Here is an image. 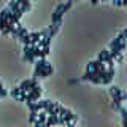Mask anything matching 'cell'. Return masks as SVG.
<instances>
[{
    "instance_id": "obj_1",
    "label": "cell",
    "mask_w": 127,
    "mask_h": 127,
    "mask_svg": "<svg viewBox=\"0 0 127 127\" xmlns=\"http://www.w3.org/2000/svg\"><path fill=\"white\" fill-rule=\"evenodd\" d=\"M37 84H38V79H37V78H30V79H24V81H22L18 87L27 94V92H30V91L33 89V87L37 86Z\"/></svg>"
},
{
    "instance_id": "obj_2",
    "label": "cell",
    "mask_w": 127,
    "mask_h": 127,
    "mask_svg": "<svg viewBox=\"0 0 127 127\" xmlns=\"http://www.w3.org/2000/svg\"><path fill=\"white\" fill-rule=\"evenodd\" d=\"M110 94H111V97H113V98L119 100L121 103L124 102V100H126V97H127L126 92L121 89V87H118V86H111V87H110Z\"/></svg>"
},
{
    "instance_id": "obj_3",
    "label": "cell",
    "mask_w": 127,
    "mask_h": 127,
    "mask_svg": "<svg viewBox=\"0 0 127 127\" xmlns=\"http://www.w3.org/2000/svg\"><path fill=\"white\" fill-rule=\"evenodd\" d=\"M24 61H27V62H30V64H35V61H37V59L33 57V54H32V49H30V46H24Z\"/></svg>"
},
{
    "instance_id": "obj_4",
    "label": "cell",
    "mask_w": 127,
    "mask_h": 127,
    "mask_svg": "<svg viewBox=\"0 0 127 127\" xmlns=\"http://www.w3.org/2000/svg\"><path fill=\"white\" fill-rule=\"evenodd\" d=\"M46 64H48V61L45 57H41V59H37V61H35V71H33V76H37V73L40 70H43L46 67Z\"/></svg>"
},
{
    "instance_id": "obj_5",
    "label": "cell",
    "mask_w": 127,
    "mask_h": 127,
    "mask_svg": "<svg viewBox=\"0 0 127 127\" xmlns=\"http://www.w3.org/2000/svg\"><path fill=\"white\" fill-rule=\"evenodd\" d=\"M97 61H98V62H102V64L110 62V61H111V59H110V49H102L100 53H98Z\"/></svg>"
},
{
    "instance_id": "obj_6",
    "label": "cell",
    "mask_w": 127,
    "mask_h": 127,
    "mask_svg": "<svg viewBox=\"0 0 127 127\" xmlns=\"http://www.w3.org/2000/svg\"><path fill=\"white\" fill-rule=\"evenodd\" d=\"M62 16H64V13H62L61 10H57V8H56L53 16H51V21H53V24H61L62 22Z\"/></svg>"
},
{
    "instance_id": "obj_7",
    "label": "cell",
    "mask_w": 127,
    "mask_h": 127,
    "mask_svg": "<svg viewBox=\"0 0 127 127\" xmlns=\"http://www.w3.org/2000/svg\"><path fill=\"white\" fill-rule=\"evenodd\" d=\"M30 49H32V54H33V57H35V59H41V57H45V56H43L41 48H38L37 45H30Z\"/></svg>"
},
{
    "instance_id": "obj_8",
    "label": "cell",
    "mask_w": 127,
    "mask_h": 127,
    "mask_svg": "<svg viewBox=\"0 0 127 127\" xmlns=\"http://www.w3.org/2000/svg\"><path fill=\"white\" fill-rule=\"evenodd\" d=\"M53 126H59V118L57 116H48L45 127H53Z\"/></svg>"
},
{
    "instance_id": "obj_9",
    "label": "cell",
    "mask_w": 127,
    "mask_h": 127,
    "mask_svg": "<svg viewBox=\"0 0 127 127\" xmlns=\"http://www.w3.org/2000/svg\"><path fill=\"white\" fill-rule=\"evenodd\" d=\"M59 26H61V24H51V26L46 29V30H48V33H49L51 37H54V35L59 32Z\"/></svg>"
},
{
    "instance_id": "obj_10",
    "label": "cell",
    "mask_w": 127,
    "mask_h": 127,
    "mask_svg": "<svg viewBox=\"0 0 127 127\" xmlns=\"http://www.w3.org/2000/svg\"><path fill=\"white\" fill-rule=\"evenodd\" d=\"M71 5H73L71 2H67V3H59V5L56 6V8H57V10H61L62 13H65L67 10H70V8H71Z\"/></svg>"
},
{
    "instance_id": "obj_11",
    "label": "cell",
    "mask_w": 127,
    "mask_h": 127,
    "mask_svg": "<svg viewBox=\"0 0 127 127\" xmlns=\"http://www.w3.org/2000/svg\"><path fill=\"white\" fill-rule=\"evenodd\" d=\"M19 8L22 10V13H26V11L30 8V2L29 0H21V2H19Z\"/></svg>"
},
{
    "instance_id": "obj_12",
    "label": "cell",
    "mask_w": 127,
    "mask_h": 127,
    "mask_svg": "<svg viewBox=\"0 0 127 127\" xmlns=\"http://www.w3.org/2000/svg\"><path fill=\"white\" fill-rule=\"evenodd\" d=\"M11 97L13 98H16V100H18V97H19V94H21V89H19V87H13V89H11Z\"/></svg>"
},
{
    "instance_id": "obj_13",
    "label": "cell",
    "mask_w": 127,
    "mask_h": 127,
    "mask_svg": "<svg viewBox=\"0 0 127 127\" xmlns=\"http://www.w3.org/2000/svg\"><path fill=\"white\" fill-rule=\"evenodd\" d=\"M37 111H30V113H29V122H30V124H33V122L35 121H37Z\"/></svg>"
},
{
    "instance_id": "obj_14",
    "label": "cell",
    "mask_w": 127,
    "mask_h": 127,
    "mask_svg": "<svg viewBox=\"0 0 127 127\" xmlns=\"http://www.w3.org/2000/svg\"><path fill=\"white\" fill-rule=\"evenodd\" d=\"M8 22H10L8 19H5V18H0V30H3V29H5Z\"/></svg>"
},
{
    "instance_id": "obj_15",
    "label": "cell",
    "mask_w": 127,
    "mask_h": 127,
    "mask_svg": "<svg viewBox=\"0 0 127 127\" xmlns=\"http://www.w3.org/2000/svg\"><path fill=\"white\" fill-rule=\"evenodd\" d=\"M121 106H122V103L119 102V100H116V98H113V108L114 110H119Z\"/></svg>"
},
{
    "instance_id": "obj_16",
    "label": "cell",
    "mask_w": 127,
    "mask_h": 127,
    "mask_svg": "<svg viewBox=\"0 0 127 127\" xmlns=\"http://www.w3.org/2000/svg\"><path fill=\"white\" fill-rule=\"evenodd\" d=\"M33 127H45V124H43V122H38V121H35V122H33Z\"/></svg>"
}]
</instances>
